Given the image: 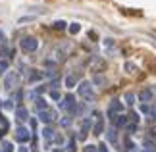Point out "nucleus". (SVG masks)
I'll return each mask as SVG.
<instances>
[]
</instances>
